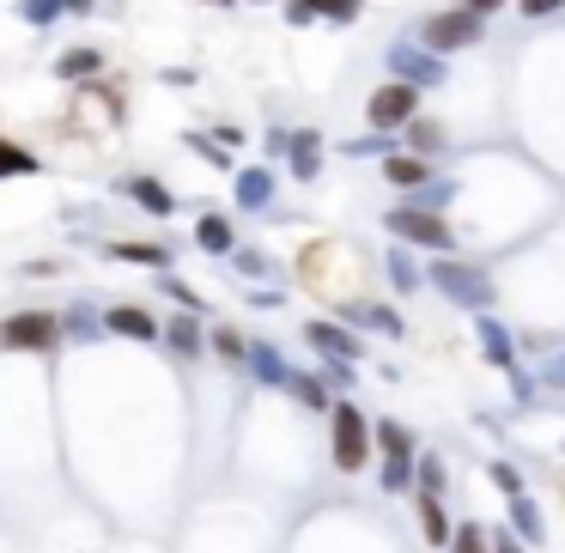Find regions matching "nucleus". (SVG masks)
Here are the masks:
<instances>
[{"instance_id":"1","label":"nucleus","mask_w":565,"mask_h":553,"mask_svg":"<svg viewBox=\"0 0 565 553\" xmlns=\"http://www.w3.org/2000/svg\"><path fill=\"white\" fill-rule=\"evenodd\" d=\"M426 286H438L450 304H462V310H493V274H480L474 262H456V256H438L432 268H426Z\"/></svg>"},{"instance_id":"2","label":"nucleus","mask_w":565,"mask_h":553,"mask_svg":"<svg viewBox=\"0 0 565 553\" xmlns=\"http://www.w3.org/2000/svg\"><path fill=\"white\" fill-rule=\"evenodd\" d=\"M0 347L7 353H55L61 347V316L55 310H13L0 323Z\"/></svg>"},{"instance_id":"3","label":"nucleus","mask_w":565,"mask_h":553,"mask_svg":"<svg viewBox=\"0 0 565 553\" xmlns=\"http://www.w3.org/2000/svg\"><path fill=\"white\" fill-rule=\"evenodd\" d=\"M420 116V86H408V79H383V86L365 98V122L377 134H401Z\"/></svg>"},{"instance_id":"4","label":"nucleus","mask_w":565,"mask_h":553,"mask_svg":"<svg viewBox=\"0 0 565 553\" xmlns=\"http://www.w3.org/2000/svg\"><path fill=\"white\" fill-rule=\"evenodd\" d=\"M329 414H335V468H341V474H359V468H365V456H371L377 426L359 414V402H335Z\"/></svg>"},{"instance_id":"5","label":"nucleus","mask_w":565,"mask_h":553,"mask_svg":"<svg viewBox=\"0 0 565 553\" xmlns=\"http://www.w3.org/2000/svg\"><path fill=\"white\" fill-rule=\"evenodd\" d=\"M383 225H389V237H401V244H414V250H450V225L432 207H414V201L408 207H389Z\"/></svg>"},{"instance_id":"6","label":"nucleus","mask_w":565,"mask_h":553,"mask_svg":"<svg viewBox=\"0 0 565 553\" xmlns=\"http://www.w3.org/2000/svg\"><path fill=\"white\" fill-rule=\"evenodd\" d=\"M480 31H487V19H480V13L450 7V13H432V19L420 25V43H426V49H438V55H456V49H474V43H480Z\"/></svg>"},{"instance_id":"7","label":"nucleus","mask_w":565,"mask_h":553,"mask_svg":"<svg viewBox=\"0 0 565 553\" xmlns=\"http://www.w3.org/2000/svg\"><path fill=\"white\" fill-rule=\"evenodd\" d=\"M383 67H389V79H408V86H420V92H432V86H444V79H450L444 55L426 49V43H420V49H414V43H389Z\"/></svg>"},{"instance_id":"8","label":"nucleus","mask_w":565,"mask_h":553,"mask_svg":"<svg viewBox=\"0 0 565 553\" xmlns=\"http://www.w3.org/2000/svg\"><path fill=\"white\" fill-rule=\"evenodd\" d=\"M304 341H310L322 359H359V353H365L359 335H353L347 323H329V316H310V323H304Z\"/></svg>"},{"instance_id":"9","label":"nucleus","mask_w":565,"mask_h":553,"mask_svg":"<svg viewBox=\"0 0 565 553\" xmlns=\"http://www.w3.org/2000/svg\"><path fill=\"white\" fill-rule=\"evenodd\" d=\"M116 189H122L134 207L158 213V219H171V213H177V195H171V183H158V177H122Z\"/></svg>"},{"instance_id":"10","label":"nucleus","mask_w":565,"mask_h":553,"mask_svg":"<svg viewBox=\"0 0 565 553\" xmlns=\"http://www.w3.org/2000/svg\"><path fill=\"white\" fill-rule=\"evenodd\" d=\"M383 177H389L395 189H408V195H414V189H426V183H432V165H426V158H420V152H408V146H395V152L383 158Z\"/></svg>"},{"instance_id":"11","label":"nucleus","mask_w":565,"mask_h":553,"mask_svg":"<svg viewBox=\"0 0 565 553\" xmlns=\"http://www.w3.org/2000/svg\"><path fill=\"white\" fill-rule=\"evenodd\" d=\"M480 353H487V365H499V371H517V341H511V329L499 323V316H487V310H480Z\"/></svg>"},{"instance_id":"12","label":"nucleus","mask_w":565,"mask_h":553,"mask_svg":"<svg viewBox=\"0 0 565 553\" xmlns=\"http://www.w3.org/2000/svg\"><path fill=\"white\" fill-rule=\"evenodd\" d=\"M231 189H237V207L262 213V207L274 201V189H280V183H274V171H268V165H250V171H237V183H231Z\"/></svg>"},{"instance_id":"13","label":"nucleus","mask_w":565,"mask_h":553,"mask_svg":"<svg viewBox=\"0 0 565 553\" xmlns=\"http://www.w3.org/2000/svg\"><path fill=\"white\" fill-rule=\"evenodd\" d=\"M292 177L298 183H316L322 177V134L316 128H298L292 134Z\"/></svg>"},{"instance_id":"14","label":"nucleus","mask_w":565,"mask_h":553,"mask_svg":"<svg viewBox=\"0 0 565 553\" xmlns=\"http://www.w3.org/2000/svg\"><path fill=\"white\" fill-rule=\"evenodd\" d=\"M165 347H171L177 359H195V353L207 347V335H201V316H195V310H183V316H171V323H165Z\"/></svg>"},{"instance_id":"15","label":"nucleus","mask_w":565,"mask_h":553,"mask_svg":"<svg viewBox=\"0 0 565 553\" xmlns=\"http://www.w3.org/2000/svg\"><path fill=\"white\" fill-rule=\"evenodd\" d=\"M104 323H110V335H128V341H158V335H165V329H158L140 304H116V310L104 316Z\"/></svg>"},{"instance_id":"16","label":"nucleus","mask_w":565,"mask_h":553,"mask_svg":"<svg viewBox=\"0 0 565 553\" xmlns=\"http://www.w3.org/2000/svg\"><path fill=\"white\" fill-rule=\"evenodd\" d=\"M195 244H201L207 256H231V250H237V231H231L225 213H201V219H195Z\"/></svg>"},{"instance_id":"17","label":"nucleus","mask_w":565,"mask_h":553,"mask_svg":"<svg viewBox=\"0 0 565 553\" xmlns=\"http://www.w3.org/2000/svg\"><path fill=\"white\" fill-rule=\"evenodd\" d=\"M341 323L377 329V335H389V341L401 335V316H395V310H383V304H353V298H347V304H341Z\"/></svg>"},{"instance_id":"18","label":"nucleus","mask_w":565,"mask_h":553,"mask_svg":"<svg viewBox=\"0 0 565 553\" xmlns=\"http://www.w3.org/2000/svg\"><path fill=\"white\" fill-rule=\"evenodd\" d=\"M61 13H98V7H92V0H19V19H25V25H37V31H43V25H55Z\"/></svg>"},{"instance_id":"19","label":"nucleus","mask_w":565,"mask_h":553,"mask_svg":"<svg viewBox=\"0 0 565 553\" xmlns=\"http://www.w3.org/2000/svg\"><path fill=\"white\" fill-rule=\"evenodd\" d=\"M104 256H110V262H134V268H152V274H171V250H165V244H110Z\"/></svg>"},{"instance_id":"20","label":"nucleus","mask_w":565,"mask_h":553,"mask_svg":"<svg viewBox=\"0 0 565 553\" xmlns=\"http://www.w3.org/2000/svg\"><path fill=\"white\" fill-rule=\"evenodd\" d=\"M505 505H511V529H517V535H523L529 547H535V541H547V523H541V505H535L529 493H517V499H505Z\"/></svg>"},{"instance_id":"21","label":"nucleus","mask_w":565,"mask_h":553,"mask_svg":"<svg viewBox=\"0 0 565 553\" xmlns=\"http://www.w3.org/2000/svg\"><path fill=\"white\" fill-rule=\"evenodd\" d=\"M420 487V456H383V493H414Z\"/></svg>"},{"instance_id":"22","label":"nucleus","mask_w":565,"mask_h":553,"mask_svg":"<svg viewBox=\"0 0 565 553\" xmlns=\"http://www.w3.org/2000/svg\"><path fill=\"white\" fill-rule=\"evenodd\" d=\"M250 371H256L262 383H280V389L292 383V371H286V359H280L274 341H256V347H250Z\"/></svg>"},{"instance_id":"23","label":"nucleus","mask_w":565,"mask_h":553,"mask_svg":"<svg viewBox=\"0 0 565 553\" xmlns=\"http://www.w3.org/2000/svg\"><path fill=\"white\" fill-rule=\"evenodd\" d=\"M104 73V55L98 49H67L55 55V79H98Z\"/></svg>"},{"instance_id":"24","label":"nucleus","mask_w":565,"mask_h":553,"mask_svg":"<svg viewBox=\"0 0 565 553\" xmlns=\"http://www.w3.org/2000/svg\"><path fill=\"white\" fill-rule=\"evenodd\" d=\"M389 286H395L401 298H408V292H420V286H426V268H420L408 250H389Z\"/></svg>"},{"instance_id":"25","label":"nucleus","mask_w":565,"mask_h":553,"mask_svg":"<svg viewBox=\"0 0 565 553\" xmlns=\"http://www.w3.org/2000/svg\"><path fill=\"white\" fill-rule=\"evenodd\" d=\"M420 529H426L432 547H450V541H456V529H450V517H444V499H426V493H420Z\"/></svg>"},{"instance_id":"26","label":"nucleus","mask_w":565,"mask_h":553,"mask_svg":"<svg viewBox=\"0 0 565 553\" xmlns=\"http://www.w3.org/2000/svg\"><path fill=\"white\" fill-rule=\"evenodd\" d=\"M31 171H43V158L19 140H0V177H31Z\"/></svg>"},{"instance_id":"27","label":"nucleus","mask_w":565,"mask_h":553,"mask_svg":"<svg viewBox=\"0 0 565 553\" xmlns=\"http://www.w3.org/2000/svg\"><path fill=\"white\" fill-rule=\"evenodd\" d=\"M292 402L298 408H310V414H322V408H329V383H322V377H304V371H292Z\"/></svg>"},{"instance_id":"28","label":"nucleus","mask_w":565,"mask_h":553,"mask_svg":"<svg viewBox=\"0 0 565 553\" xmlns=\"http://www.w3.org/2000/svg\"><path fill=\"white\" fill-rule=\"evenodd\" d=\"M401 134H408V152H420V158L444 146V122H426V116H414V122L401 128Z\"/></svg>"},{"instance_id":"29","label":"nucleus","mask_w":565,"mask_h":553,"mask_svg":"<svg viewBox=\"0 0 565 553\" xmlns=\"http://www.w3.org/2000/svg\"><path fill=\"white\" fill-rule=\"evenodd\" d=\"M377 450L383 456H414V432L401 420H377Z\"/></svg>"},{"instance_id":"30","label":"nucleus","mask_w":565,"mask_h":553,"mask_svg":"<svg viewBox=\"0 0 565 553\" xmlns=\"http://www.w3.org/2000/svg\"><path fill=\"white\" fill-rule=\"evenodd\" d=\"M183 146H189L195 158H207L213 171H231V152H219V134H183Z\"/></svg>"},{"instance_id":"31","label":"nucleus","mask_w":565,"mask_h":553,"mask_svg":"<svg viewBox=\"0 0 565 553\" xmlns=\"http://www.w3.org/2000/svg\"><path fill=\"white\" fill-rule=\"evenodd\" d=\"M487 481H493V487H499L505 499H517V493H523V468L499 456V462H487Z\"/></svg>"},{"instance_id":"32","label":"nucleus","mask_w":565,"mask_h":553,"mask_svg":"<svg viewBox=\"0 0 565 553\" xmlns=\"http://www.w3.org/2000/svg\"><path fill=\"white\" fill-rule=\"evenodd\" d=\"M213 353H219V359H231V365H244V359H250V341L237 335V329H225V323H219V329H213Z\"/></svg>"},{"instance_id":"33","label":"nucleus","mask_w":565,"mask_h":553,"mask_svg":"<svg viewBox=\"0 0 565 553\" xmlns=\"http://www.w3.org/2000/svg\"><path fill=\"white\" fill-rule=\"evenodd\" d=\"M341 152H347V158H389V152H395V140H389V134H377V128H371V134H365V140H347V146H341Z\"/></svg>"},{"instance_id":"34","label":"nucleus","mask_w":565,"mask_h":553,"mask_svg":"<svg viewBox=\"0 0 565 553\" xmlns=\"http://www.w3.org/2000/svg\"><path fill=\"white\" fill-rule=\"evenodd\" d=\"M444 481H450V474H444V456H420V493H426V499H444Z\"/></svg>"},{"instance_id":"35","label":"nucleus","mask_w":565,"mask_h":553,"mask_svg":"<svg viewBox=\"0 0 565 553\" xmlns=\"http://www.w3.org/2000/svg\"><path fill=\"white\" fill-rule=\"evenodd\" d=\"M231 268L244 274V280H274V262L256 256V250H231Z\"/></svg>"},{"instance_id":"36","label":"nucleus","mask_w":565,"mask_h":553,"mask_svg":"<svg viewBox=\"0 0 565 553\" xmlns=\"http://www.w3.org/2000/svg\"><path fill=\"white\" fill-rule=\"evenodd\" d=\"M158 286H165V298H177V304H183V310H195V316H201V310H207V298H201V292H195V286H183V280H177V274H158Z\"/></svg>"},{"instance_id":"37","label":"nucleus","mask_w":565,"mask_h":553,"mask_svg":"<svg viewBox=\"0 0 565 553\" xmlns=\"http://www.w3.org/2000/svg\"><path fill=\"white\" fill-rule=\"evenodd\" d=\"M322 383H329L335 395H347L353 389V359H322Z\"/></svg>"},{"instance_id":"38","label":"nucleus","mask_w":565,"mask_h":553,"mask_svg":"<svg viewBox=\"0 0 565 553\" xmlns=\"http://www.w3.org/2000/svg\"><path fill=\"white\" fill-rule=\"evenodd\" d=\"M414 195H420L414 207H432V213H444V207H450V195H456V183H444V177H438V183H426V189H414Z\"/></svg>"},{"instance_id":"39","label":"nucleus","mask_w":565,"mask_h":553,"mask_svg":"<svg viewBox=\"0 0 565 553\" xmlns=\"http://www.w3.org/2000/svg\"><path fill=\"white\" fill-rule=\"evenodd\" d=\"M365 13V0H322V19H329V25H353Z\"/></svg>"},{"instance_id":"40","label":"nucleus","mask_w":565,"mask_h":553,"mask_svg":"<svg viewBox=\"0 0 565 553\" xmlns=\"http://www.w3.org/2000/svg\"><path fill=\"white\" fill-rule=\"evenodd\" d=\"M456 553H493V547H487V529H480L474 517H468V523L456 529Z\"/></svg>"},{"instance_id":"41","label":"nucleus","mask_w":565,"mask_h":553,"mask_svg":"<svg viewBox=\"0 0 565 553\" xmlns=\"http://www.w3.org/2000/svg\"><path fill=\"white\" fill-rule=\"evenodd\" d=\"M322 19V0H286V25H316Z\"/></svg>"},{"instance_id":"42","label":"nucleus","mask_w":565,"mask_h":553,"mask_svg":"<svg viewBox=\"0 0 565 553\" xmlns=\"http://www.w3.org/2000/svg\"><path fill=\"white\" fill-rule=\"evenodd\" d=\"M559 7H565V0H517V13H523V19H553Z\"/></svg>"},{"instance_id":"43","label":"nucleus","mask_w":565,"mask_h":553,"mask_svg":"<svg viewBox=\"0 0 565 553\" xmlns=\"http://www.w3.org/2000/svg\"><path fill=\"white\" fill-rule=\"evenodd\" d=\"M250 304H256V310H280V304H286V292H280V286H256V298H250Z\"/></svg>"},{"instance_id":"44","label":"nucleus","mask_w":565,"mask_h":553,"mask_svg":"<svg viewBox=\"0 0 565 553\" xmlns=\"http://www.w3.org/2000/svg\"><path fill=\"white\" fill-rule=\"evenodd\" d=\"M493 553H529V541L523 535H493Z\"/></svg>"},{"instance_id":"45","label":"nucleus","mask_w":565,"mask_h":553,"mask_svg":"<svg viewBox=\"0 0 565 553\" xmlns=\"http://www.w3.org/2000/svg\"><path fill=\"white\" fill-rule=\"evenodd\" d=\"M462 7H468V13H480V19H493V13L505 7V0H462Z\"/></svg>"},{"instance_id":"46","label":"nucleus","mask_w":565,"mask_h":553,"mask_svg":"<svg viewBox=\"0 0 565 553\" xmlns=\"http://www.w3.org/2000/svg\"><path fill=\"white\" fill-rule=\"evenodd\" d=\"M547 383H553V389H565V353H559V359H547Z\"/></svg>"},{"instance_id":"47","label":"nucleus","mask_w":565,"mask_h":553,"mask_svg":"<svg viewBox=\"0 0 565 553\" xmlns=\"http://www.w3.org/2000/svg\"><path fill=\"white\" fill-rule=\"evenodd\" d=\"M207 7H237V0H207Z\"/></svg>"}]
</instances>
